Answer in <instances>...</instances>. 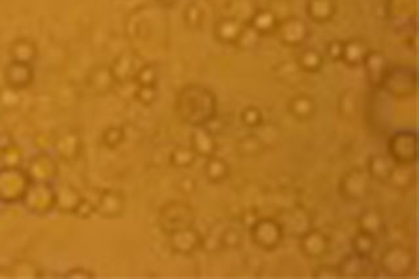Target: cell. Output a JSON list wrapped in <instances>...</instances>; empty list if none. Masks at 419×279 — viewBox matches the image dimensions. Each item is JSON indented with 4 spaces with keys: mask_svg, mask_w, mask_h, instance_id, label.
<instances>
[{
    "mask_svg": "<svg viewBox=\"0 0 419 279\" xmlns=\"http://www.w3.org/2000/svg\"><path fill=\"white\" fill-rule=\"evenodd\" d=\"M176 112L182 122L189 126H206L218 115V100L205 85L189 84L176 98Z\"/></svg>",
    "mask_w": 419,
    "mask_h": 279,
    "instance_id": "cell-1",
    "label": "cell"
},
{
    "mask_svg": "<svg viewBox=\"0 0 419 279\" xmlns=\"http://www.w3.org/2000/svg\"><path fill=\"white\" fill-rule=\"evenodd\" d=\"M417 266V255L410 246L392 244L386 246L380 256L378 268L391 278L409 277Z\"/></svg>",
    "mask_w": 419,
    "mask_h": 279,
    "instance_id": "cell-2",
    "label": "cell"
},
{
    "mask_svg": "<svg viewBox=\"0 0 419 279\" xmlns=\"http://www.w3.org/2000/svg\"><path fill=\"white\" fill-rule=\"evenodd\" d=\"M32 180L21 167L0 168V202L15 204L23 201Z\"/></svg>",
    "mask_w": 419,
    "mask_h": 279,
    "instance_id": "cell-3",
    "label": "cell"
},
{
    "mask_svg": "<svg viewBox=\"0 0 419 279\" xmlns=\"http://www.w3.org/2000/svg\"><path fill=\"white\" fill-rule=\"evenodd\" d=\"M194 222L196 211L193 206L184 201H171L165 204L159 214V226L166 235L193 227Z\"/></svg>",
    "mask_w": 419,
    "mask_h": 279,
    "instance_id": "cell-4",
    "label": "cell"
},
{
    "mask_svg": "<svg viewBox=\"0 0 419 279\" xmlns=\"http://www.w3.org/2000/svg\"><path fill=\"white\" fill-rule=\"evenodd\" d=\"M417 70L409 66L389 67L381 90L397 99L413 98L417 93Z\"/></svg>",
    "mask_w": 419,
    "mask_h": 279,
    "instance_id": "cell-5",
    "label": "cell"
},
{
    "mask_svg": "<svg viewBox=\"0 0 419 279\" xmlns=\"http://www.w3.org/2000/svg\"><path fill=\"white\" fill-rule=\"evenodd\" d=\"M386 148L396 164L414 165L418 159V135L414 130L396 132L389 137Z\"/></svg>",
    "mask_w": 419,
    "mask_h": 279,
    "instance_id": "cell-6",
    "label": "cell"
},
{
    "mask_svg": "<svg viewBox=\"0 0 419 279\" xmlns=\"http://www.w3.org/2000/svg\"><path fill=\"white\" fill-rule=\"evenodd\" d=\"M252 243L265 252H272L282 244L285 231L280 221L272 218H260L248 228Z\"/></svg>",
    "mask_w": 419,
    "mask_h": 279,
    "instance_id": "cell-7",
    "label": "cell"
},
{
    "mask_svg": "<svg viewBox=\"0 0 419 279\" xmlns=\"http://www.w3.org/2000/svg\"><path fill=\"white\" fill-rule=\"evenodd\" d=\"M370 181L366 169L353 168L347 171L339 181V196L347 202H361L370 194Z\"/></svg>",
    "mask_w": 419,
    "mask_h": 279,
    "instance_id": "cell-8",
    "label": "cell"
},
{
    "mask_svg": "<svg viewBox=\"0 0 419 279\" xmlns=\"http://www.w3.org/2000/svg\"><path fill=\"white\" fill-rule=\"evenodd\" d=\"M25 207L36 215H45L55 209L57 194L50 182H33L29 185L25 194Z\"/></svg>",
    "mask_w": 419,
    "mask_h": 279,
    "instance_id": "cell-9",
    "label": "cell"
},
{
    "mask_svg": "<svg viewBox=\"0 0 419 279\" xmlns=\"http://www.w3.org/2000/svg\"><path fill=\"white\" fill-rule=\"evenodd\" d=\"M274 34L285 46L300 48L309 40L311 28L300 17L288 16L280 20Z\"/></svg>",
    "mask_w": 419,
    "mask_h": 279,
    "instance_id": "cell-10",
    "label": "cell"
},
{
    "mask_svg": "<svg viewBox=\"0 0 419 279\" xmlns=\"http://www.w3.org/2000/svg\"><path fill=\"white\" fill-rule=\"evenodd\" d=\"M203 235L194 227L176 231L168 235V244L176 255L191 256L202 249Z\"/></svg>",
    "mask_w": 419,
    "mask_h": 279,
    "instance_id": "cell-11",
    "label": "cell"
},
{
    "mask_svg": "<svg viewBox=\"0 0 419 279\" xmlns=\"http://www.w3.org/2000/svg\"><path fill=\"white\" fill-rule=\"evenodd\" d=\"M144 60L137 53H122L115 58V62L110 65V71L113 74L115 83L124 85L134 82L137 73L143 66Z\"/></svg>",
    "mask_w": 419,
    "mask_h": 279,
    "instance_id": "cell-12",
    "label": "cell"
},
{
    "mask_svg": "<svg viewBox=\"0 0 419 279\" xmlns=\"http://www.w3.org/2000/svg\"><path fill=\"white\" fill-rule=\"evenodd\" d=\"M299 249L311 260H321L330 252V238L325 232L312 227L299 238Z\"/></svg>",
    "mask_w": 419,
    "mask_h": 279,
    "instance_id": "cell-13",
    "label": "cell"
},
{
    "mask_svg": "<svg viewBox=\"0 0 419 279\" xmlns=\"http://www.w3.org/2000/svg\"><path fill=\"white\" fill-rule=\"evenodd\" d=\"M33 80V65L11 60L4 68V82L9 90L17 92L26 90L32 85Z\"/></svg>",
    "mask_w": 419,
    "mask_h": 279,
    "instance_id": "cell-14",
    "label": "cell"
},
{
    "mask_svg": "<svg viewBox=\"0 0 419 279\" xmlns=\"http://www.w3.org/2000/svg\"><path fill=\"white\" fill-rule=\"evenodd\" d=\"M362 66L364 67L366 78H367V82L371 87L375 90H381L386 73L391 67L388 58L381 51L370 50V53L367 54Z\"/></svg>",
    "mask_w": 419,
    "mask_h": 279,
    "instance_id": "cell-15",
    "label": "cell"
},
{
    "mask_svg": "<svg viewBox=\"0 0 419 279\" xmlns=\"http://www.w3.org/2000/svg\"><path fill=\"white\" fill-rule=\"evenodd\" d=\"M338 271L341 278H362L370 277L373 273V263L371 257H363L356 253H350L342 257L337 263Z\"/></svg>",
    "mask_w": 419,
    "mask_h": 279,
    "instance_id": "cell-16",
    "label": "cell"
},
{
    "mask_svg": "<svg viewBox=\"0 0 419 279\" xmlns=\"http://www.w3.org/2000/svg\"><path fill=\"white\" fill-rule=\"evenodd\" d=\"M95 205L96 213L102 218L115 219L124 214L126 201L120 190L105 189L100 193L99 199Z\"/></svg>",
    "mask_w": 419,
    "mask_h": 279,
    "instance_id": "cell-17",
    "label": "cell"
},
{
    "mask_svg": "<svg viewBox=\"0 0 419 279\" xmlns=\"http://www.w3.org/2000/svg\"><path fill=\"white\" fill-rule=\"evenodd\" d=\"M247 25L232 16H223L214 24L215 40L223 45H238Z\"/></svg>",
    "mask_w": 419,
    "mask_h": 279,
    "instance_id": "cell-18",
    "label": "cell"
},
{
    "mask_svg": "<svg viewBox=\"0 0 419 279\" xmlns=\"http://www.w3.org/2000/svg\"><path fill=\"white\" fill-rule=\"evenodd\" d=\"M189 146L198 157H203V159L214 157L219 149L216 135H214L205 126L194 127V130L190 135Z\"/></svg>",
    "mask_w": 419,
    "mask_h": 279,
    "instance_id": "cell-19",
    "label": "cell"
},
{
    "mask_svg": "<svg viewBox=\"0 0 419 279\" xmlns=\"http://www.w3.org/2000/svg\"><path fill=\"white\" fill-rule=\"evenodd\" d=\"M280 21V19L275 14V11L269 9H257L248 20L247 26L260 37H266L275 33Z\"/></svg>",
    "mask_w": 419,
    "mask_h": 279,
    "instance_id": "cell-20",
    "label": "cell"
},
{
    "mask_svg": "<svg viewBox=\"0 0 419 279\" xmlns=\"http://www.w3.org/2000/svg\"><path fill=\"white\" fill-rule=\"evenodd\" d=\"M26 172L33 182H49L57 176V163L48 154H38L31 159Z\"/></svg>",
    "mask_w": 419,
    "mask_h": 279,
    "instance_id": "cell-21",
    "label": "cell"
},
{
    "mask_svg": "<svg viewBox=\"0 0 419 279\" xmlns=\"http://www.w3.org/2000/svg\"><path fill=\"white\" fill-rule=\"evenodd\" d=\"M337 0H307L305 14L316 24H325L337 14Z\"/></svg>",
    "mask_w": 419,
    "mask_h": 279,
    "instance_id": "cell-22",
    "label": "cell"
},
{
    "mask_svg": "<svg viewBox=\"0 0 419 279\" xmlns=\"http://www.w3.org/2000/svg\"><path fill=\"white\" fill-rule=\"evenodd\" d=\"M87 84L92 92L99 96L107 95L117 85L109 66H97L91 70L87 76Z\"/></svg>",
    "mask_w": 419,
    "mask_h": 279,
    "instance_id": "cell-23",
    "label": "cell"
},
{
    "mask_svg": "<svg viewBox=\"0 0 419 279\" xmlns=\"http://www.w3.org/2000/svg\"><path fill=\"white\" fill-rule=\"evenodd\" d=\"M287 110L290 115H292L297 121H308L313 118L317 110V104L312 96L299 93L294 98H291L287 104Z\"/></svg>",
    "mask_w": 419,
    "mask_h": 279,
    "instance_id": "cell-24",
    "label": "cell"
},
{
    "mask_svg": "<svg viewBox=\"0 0 419 279\" xmlns=\"http://www.w3.org/2000/svg\"><path fill=\"white\" fill-rule=\"evenodd\" d=\"M282 223L283 231L288 232L291 236L300 238L307 231L312 228V218L304 209H295L288 214L286 221Z\"/></svg>",
    "mask_w": 419,
    "mask_h": 279,
    "instance_id": "cell-25",
    "label": "cell"
},
{
    "mask_svg": "<svg viewBox=\"0 0 419 279\" xmlns=\"http://www.w3.org/2000/svg\"><path fill=\"white\" fill-rule=\"evenodd\" d=\"M415 169L413 165L395 164L389 179L386 181V185L400 191H409L415 185Z\"/></svg>",
    "mask_w": 419,
    "mask_h": 279,
    "instance_id": "cell-26",
    "label": "cell"
},
{
    "mask_svg": "<svg viewBox=\"0 0 419 279\" xmlns=\"http://www.w3.org/2000/svg\"><path fill=\"white\" fill-rule=\"evenodd\" d=\"M370 53V48L366 42L359 38H351L349 41H344V51H342V59L346 66L359 67L362 66L367 54Z\"/></svg>",
    "mask_w": 419,
    "mask_h": 279,
    "instance_id": "cell-27",
    "label": "cell"
},
{
    "mask_svg": "<svg viewBox=\"0 0 419 279\" xmlns=\"http://www.w3.org/2000/svg\"><path fill=\"white\" fill-rule=\"evenodd\" d=\"M395 164V162L389 157L371 155L366 164V172L368 173L371 180L378 181L380 184L386 185V181L389 179Z\"/></svg>",
    "mask_w": 419,
    "mask_h": 279,
    "instance_id": "cell-28",
    "label": "cell"
},
{
    "mask_svg": "<svg viewBox=\"0 0 419 279\" xmlns=\"http://www.w3.org/2000/svg\"><path fill=\"white\" fill-rule=\"evenodd\" d=\"M11 60L33 65L34 60L38 57V46L36 42L29 38H18L9 46Z\"/></svg>",
    "mask_w": 419,
    "mask_h": 279,
    "instance_id": "cell-29",
    "label": "cell"
},
{
    "mask_svg": "<svg viewBox=\"0 0 419 279\" xmlns=\"http://www.w3.org/2000/svg\"><path fill=\"white\" fill-rule=\"evenodd\" d=\"M54 146H55L58 157L62 160L71 162L79 155V151L82 148V140L78 132H68L60 135Z\"/></svg>",
    "mask_w": 419,
    "mask_h": 279,
    "instance_id": "cell-30",
    "label": "cell"
},
{
    "mask_svg": "<svg viewBox=\"0 0 419 279\" xmlns=\"http://www.w3.org/2000/svg\"><path fill=\"white\" fill-rule=\"evenodd\" d=\"M295 63L304 74H317L325 65V57L319 50L307 48L297 54Z\"/></svg>",
    "mask_w": 419,
    "mask_h": 279,
    "instance_id": "cell-31",
    "label": "cell"
},
{
    "mask_svg": "<svg viewBox=\"0 0 419 279\" xmlns=\"http://www.w3.org/2000/svg\"><path fill=\"white\" fill-rule=\"evenodd\" d=\"M205 177L211 184H221L227 180L230 173V167L228 162L223 157H214L206 159L205 168H203Z\"/></svg>",
    "mask_w": 419,
    "mask_h": 279,
    "instance_id": "cell-32",
    "label": "cell"
},
{
    "mask_svg": "<svg viewBox=\"0 0 419 279\" xmlns=\"http://www.w3.org/2000/svg\"><path fill=\"white\" fill-rule=\"evenodd\" d=\"M386 227L383 215L375 209H368L361 214L358 218V230L367 232L375 238H378Z\"/></svg>",
    "mask_w": 419,
    "mask_h": 279,
    "instance_id": "cell-33",
    "label": "cell"
},
{
    "mask_svg": "<svg viewBox=\"0 0 419 279\" xmlns=\"http://www.w3.org/2000/svg\"><path fill=\"white\" fill-rule=\"evenodd\" d=\"M55 194H57L55 209L62 213L74 214L76 206L82 199V197L78 194V191L70 185H60L58 189H55Z\"/></svg>",
    "mask_w": 419,
    "mask_h": 279,
    "instance_id": "cell-34",
    "label": "cell"
},
{
    "mask_svg": "<svg viewBox=\"0 0 419 279\" xmlns=\"http://www.w3.org/2000/svg\"><path fill=\"white\" fill-rule=\"evenodd\" d=\"M236 151L240 157L245 159L260 157L265 151V142L255 134H248L244 138L238 140Z\"/></svg>",
    "mask_w": 419,
    "mask_h": 279,
    "instance_id": "cell-35",
    "label": "cell"
},
{
    "mask_svg": "<svg viewBox=\"0 0 419 279\" xmlns=\"http://www.w3.org/2000/svg\"><path fill=\"white\" fill-rule=\"evenodd\" d=\"M376 246H378V238L363 231H356V233L351 238V249L354 253L363 257H371L375 252Z\"/></svg>",
    "mask_w": 419,
    "mask_h": 279,
    "instance_id": "cell-36",
    "label": "cell"
},
{
    "mask_svg": "<svg viewBox=\"0 0 419 279\" xmlns=\"http://www.w3.org/2000/svg\"><path fill=\"white\" fill-rule=\"evenodd\" d=\"M197 155L190 146H179L169 155V163L177 169H185L193 167L197 162Z\"/></svg>",
    "mask_w": 419,
    "mask_h": 279,
    "instance_id": "cell-37",
    "label": "cell"
},
{
    "mask_svg": "<svg viewBox=\"0 0 419 279\" xmlns=\"http://www.w3.org/2000/svg\"><path fill=\"white\" fill-rule=\"evenodd\" d=\"M159 67L155 63H143L140 67L139 71L137 73V76L134 79V83L138 87H154L157 85L159 82Z\"/></svg>",
    "mask_w": 419,
    "mask_h": 279,
    "instance_id": "cell-38",
    "label": "cell"
},
{
    "mask_svg": "<svg viewBox=\"0 0 419 279\" xmlns=\"http://www.w3.org/2000/svg\"><path fill=\"white\" fill-rule=\"evenodd\" d=\"M12 278H41L42 271L36 263L32 261H16L11 268Z\"/></svg>",
    "mask_w": 419,
    "mask_h": 279,
    "instance_id": "cell-39",
    "label": "cell"
},
{
    "mask_svg": "<svg viewBox=\"0 0 419 279\" xmlns=\"http://www.w3.org/2000/svg\"><path fill=\"white\" fill-rule=\"evenodd\" d=\"M124 138H126V132L122 126H117V125H112L107 127L102 135H101V142L102 144L110 149H115L120 147L124 143Z\"/></svg>",
    "mask_w": 419,
    "mask_h": 279,
    "instance_id": "cell-40",
    "label": "cell"
},
{
    "mask_svg": "<svg viewBox=\"0 0 419 279\" xmlns=\"http://www.w3.org/2000/svg\"><path fill=\"white\" fill-rule=\"evenodd\" d=\"M240 121L248 129H258L263 125L262 110L255 105H248L241 110Z\"/></svg>",
    "mask_w": 419,
    "mask_h": 279,
    "instance_id": "cell-41",
    "label": "cell"
},
{
    "mask_svg": "<svg viewBox=\"0 0 419 279\" xmlns=\"http://www.w3.org/2000/svg\"><path fill=\"white\" fill-rule=\"evenodd\" d=\"M184 21L191 31H198L203 25V11L197 3H190L184 11Z\"/></svg>",
    "mask_w": 419,
    "mask_h": 279,
    "instance_id": "cell-42",
    "label": "cell"
},
{
    "mask_svg": "<svg viewBox=\"0 0 419 279\" xmlns=\"http://www.w3.org/2000/svg\"><path fill=\"white\" fill-rule=\"evenodd\" d=\"M219 240H221V248L223 251L238 249L240 246H243V233L238 228L228 227L221 232Z\"/></svg>",
    "mask_w": 419,
    "mask_h": 279,
    "instance_id": "cell-43",
    "label": "cell"
},
{
    "mask_svg": "<svg viewBox=\"0 0 419 279\" xmlns=\"http://www.w3.org/2000/svg\"><path fill=\"white\" fill-rule=\"evenodd\" d=\"M157 95H159L157 85H154V87H138L137 85V90H134V99L137 100L143 107L154 105L157 100Z\"/></svg>",
    "mask_w": 419,
    "mask_h": 279,
    "instance_id": "cell-44",
    "label": "cell"
},
{
    "mask_svg": "<svg viewBox=\"0 0 419 279\" xmlns=\"http://www.w3.org/2000/svg\"><path fill=\"white\" fill-rule=\"evenodd\" d=\"M312 277L319 279L341 278L337 265H330V263H321L317 268H314L312 271Z\"/></svg>",
    "mask_w": 419,
    "mask_h": 279,
    "instance_id": "cell-45",
    "label": "cell"
},
{
    "mask_svg": "<svg viewBox=\"0 0 419 279\" xmlns=\"http://www.w3.org/2000/svg\"><path fill=\"white\" fill-rule=\"evenodd\" d=\"M342 51H344V41H339V40H332L325 46V54L333 62H341Z\"/></svg>",
    "mask_w": 419,
    "mask_h": 279,
    "instance_id": "cell-46",
    "label": "cell"
},
{
    "mask_svg": "<svg viewBox=\"0 0 419 279\" xmlns=\"http://www.w3.org/2000/svg\"><path fill=\"white\" fill-rule=\"evenodd\" d=\"M176 189L184 196H190L197 189V181L189 176H184L176 182Z\"/></svg>",
    "mask_w": 419,
    "mask_h": 279,
    "instance_id": "cell-47",
    "label": "cell"
},
{
    "mask_svg": "<svg viewBox=\"0 0 419 279\" xmlns=\"http://www.w3.org/2000/svg\"><path fill=\"white\" fill-rule=\"evenodd\" d=\"M96 213V205H93L91 201L83 198L80 199V202L76 206L74 214L76 216L85 219V218H90L92 214Z\"/></svg>",
    "mask_w": 419,
    "mask_h": 279,
    "instance_id": "cell-48",
    "label": "cell"
},
{
    "mask_svg": "<svg viewBox=\"0 0 419 279\" xmlns=\"http://www.w3.org/2000/svg\"><path fill=\"white\" fill-rule=\"evenodd\" d=\"M66 278H95L96 275L93 274V271L84 269V268H75L71 270L67 271L65 274Z\"/></svg>",
    "mask_w": 419,
    "mask_h": 279,
    "instance_id": "cell-49",
    "label": "cell"
},
{
    "mask_svg": "<svg viewBox=\"0 0 419 279\" xmlns=\"http://www.w3.org/2000/svg\"><path fill=\"white\" fill-rule=\"evenodd\" d=\"M15 146V140L14 137L7 132H0V154L9 151V148Z\"/></svg>",
    "mask_w": 419,
    "mask_h": 279,
    "instance_id": "cell-50",
    "label": "cell"
},
{
    "mask_svg": "<svg viewBox=\"0 0 419 279\" xmlns=\"http://www.w3.org/2000/svg\"><path fill=\"white\" fill-rule=\"evenodd\" d=\"M258 219H260V216H258V214L255 213V210H248V211L243 214V216H241V223H243L247 228H249V227H252Z\"/></svg>",
    "mask_w": 419,
    "mask_h": 279,
    "instance_id": "cell-51",
    "label": "cell"
},
{
    "mask_svg": "<svg viewBox=\"0 0 419 279\" xmlns=\"http://www.w3.org/2000/svg\"><path fill=\"white\" fill-rule=\"evenodd\" d=\"M0 278H12V275H11V269H9V268H0Z\"/></svg>",
    "mask_w": 419,
    "mask_h": 279,
    "instance_id": "cell-52",
    "label": "cell"
}]
</instances>
